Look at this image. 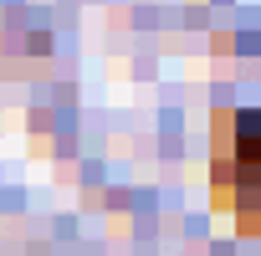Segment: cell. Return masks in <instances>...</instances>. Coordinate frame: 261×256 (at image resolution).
Here are the masks:
<instances>
[{
	"instance_id": "obj_1",
	"label": "cell",
	"mask_w": 261,
	"mask_h": 256,
	"mask_svg": "<svg viewBox=\"0 0 261 256\" xmlns=\"http://www.w3.org/2000/svg\"><path fill=\"white\" fill-rule=\"evenodd\" d=\"M225 195H230L241 231L261 236V108L236 113L230 159H225Z\"/></svg>"
}]
</instances>
